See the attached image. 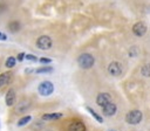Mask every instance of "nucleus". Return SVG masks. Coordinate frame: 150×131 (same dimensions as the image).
<instances>
[{
    "instance_id": "obj_22",
    "label": "nucleus",
    "mask_w": 150,
    "mask_h": 131,
    "mask_svg": "<svg viewBox=\"0 0 150 131\" xmlns=\"http://www.w3.org/2000/svg\"><path fill=\"white\" fill-rule=\"evenodd\" d=\"M40 63H42V64H47V63H50L52 62V60L49 58V57H41L40 60H38Z\"/></svg>"
},
{
    "instance_id": "obj_24",
    "label": "nucleus",
    "mask_w": 150,
    "mask_h": 131,
    "mask_svg": "<svg viewBox=\"0 0 150 131\" xmlns=\"http://www.w3.org/2000/svg\"><path fill=\"white\" fill-rule=\"evenodd\" d=\"M136 54H137V48H135V47H134V48H131V50L129 51V55L134 57V56H136Z\"/></svg>"
},
{
    "instance_id": "obj_14",
    "label": "nucleus",
    "mask_w": 150,
    "mask_h": 131,
    "mask_svg": "<svg viewBox=\"0 0 150 131\" xmlns=\"http://www.w3.org/2000/svg\"><path fill=\"white\" fill-rule=\"evenodd\" d=\"M61 117H62V113H60V112L45 113V115H42V119L43 120H56V119H59Z\"/></svg>"
},
{
    "instance_id": "obj_9",
    "label": "nucleus",
    "mask_w": 150,
    "mask_h": 131,
    "mask_svg": "<svg viewBox=\"0 0 150 131\" xmlns=\"http://www.w3.org/2000/svg\"><path fill=\"white\" fill-rule=\"evenodd\" d=\"M13 80V73L12 71H5L2 74H0V88L9 84Z\"/></svg>"
},
{
    "instance_id": "obj_8",
    "label": "nucleus",
    "mask_w": 150,
    "mask_h": 131,
    "mask_svg": "<svg viewBox=\"0 0 150 131\" xmlns=\"http://www.w3.org/2000/svg\"><path fill=\"white\" fill-rule=\"evenodd\" d=\"M116 111H117V108H116V105H115L112 102H109L108 104H105V105L102 106V112H103V115L107 116V117L114 116V115L116 113Z\"/></svg>"
},
{
    "instance_id": "obj_5",
    "label": "nucleus",
    "mask_w": 150,
    "mask_h": 131,
    "mask_svg": "<svg viewBox=\"0 0 150 131\" xmlns=\"http://www.w3.org/2000/svg\"><path fill=\"white\" fill-rule=\"evenodd\" d=\"M108 73L111 76H120L122 74V64L116 61L110 62L108 66Z\"/></svg>"
},
{
    "instance_id": "obj_15",
    "label": "nucleus",
    "mask_w": 150,
    "mask_h": 131,
    "mask_svg": "<svg viewBox=\"0 0 150 131\" xmlns=\"http://www.w3.org/2000/svg\"><path fill=\"white\" fill-rule=\"evenodd\" d=\"M15 64H16V58H15L14 56H8V57L6 58L5 67H6L7 69H12V68H14Z\"/></svg>"
},
{
    "instance_id": "obj_3",
    "label": "nucleus",
    "mask_w": 150,
    "mask_h": 131,
    "mask_svg": "<svg viewBox=\"0 0 150 131\" xmlns=\"http://www.w3.org/2000/svg\"><path fill=\"white\" fill-rule=\"evenodd\" d=\"M53 46V40L48 35H41L36 40V47L40 50H49Z\"/></svg>"
},
{
    "instance_id": "obj_1",
    "label": "nucleus",
    "mask_w": 150,
    "mask_h": 131,
    "mask_svg": "<svg viewBox=\"0 0 150 131\" xmlns=\"http://www.w3.org/2000/svg\"><path fill=\"white\" fill-rule=\"evenodd\" d=\"M95 63V58L89 53H83L77 57V64L82 69H90Z\"/></svg>"
},
{
    "instance_id": "obj_17",
    "label": "nucleus",
    "mask_w": 150,
    "mask_h": 131,
    "mask_svg": "<svg viewBox=\"0 0 150 131\" xmlns=\"http://www.w3.org/2000/svg\"><path fill=\"white\" fill-rule=\"evenodd\" d=\"M141 74L144 77H150V63H146L141 68Z\"/></svg>"
},
{
    "instance_id": "obj_13",
    "label": "nucleus",
    "mask_w": 150,
    "mask_h": 131,
    "mask_svg": "<svg viewBox=\"0 0 150 131\" xmlns=\"http://www.w3.org/2000/svg\"><path fill=\"white\" fill-rule=\"evenodd\" d=\"M30 106V102L29 101H22L20 103H18V106H16V112H25L27 111V109Z\"/></svg>"
},
{
    "instance_id": "obj_25",
    "label": "nucleus",
    "mask_w": 150,
    "mask_h": 131,
    "mask_svg": "<svg viewBox=\"0 0 150 131\" xmlns=\"http://www.w3.org/2000/svg\"><path fill=\"white\" fill-rule=\"evenodd\" d=\"M0 40H1V41H6V40H7V35L0 32Z\"/></svg>"
},
{
    "instance_id": "obj_19",
    "label": "nucleus",
    "mask_w": 150,
    "mask_h": 131,
    "mask_svg": "<svg viewBox=\"0 0 150 131\" xmlns=\"http://www.w3.org/2000/svg\"><path fill=\"white\" fill-rule=\"evenodd\" d=\"M30 119H32V117L28 115V116H25V117H22V118H20L19 120H18V126H23V125H26V124H28L29 122H30Z\"/></svg>"
},
{
    "instance_id": "obj_7",
    "label": "nucleus",
    "mask_w": 150,
    "mask_h": 131,
    "mask_svg": "<svg viewBox=\"0 0 150 131\" xmlns=\"http://www.w3.org/2000/svg\"><path fill=\"white\" fill-rule=\"evenodd\" d=\"M132 33L136 36H143L146 33V26L142 21H138L132 26Z\"/></svg>"
},
{
    "instance_id": "obj_26",
    "label": "nucleus",
    "mask_w": 150,
    "mask_h": 131,
    "mask_svg": "<svg viewBox=\"0 0 150 131\" xmlns=\"http://www.w3.org/2000/svg\"><path fill=\"white\" fill-rule=\"evenodd\" d=\"M109 131H117V130H109Z\"/></svg>"
},
{
    "instance_id": "obj_23",
    "label": "nucleus",
    "mask_w": 150,
    "mask_h": 131,
    "mask_svg": "<svg viewBox=\"0 0 150 131\" xmlns=\"http://www.w3.org/2000/svg\"><path fill=\"white\" fill-rule=\"evenodd\" d=\"M7 9V4L5 1H0V14Z\"/></svg>"
},
{
    "instance_id": "obj_11",
    "label": "nucleus",
    "mask_w": 150,
    "mask_h": 131,
    "mask_svg": "<svg viewBox=\"0 0 150 131\" xmlns=\"http://www.w3.org/2000/svg\"><path fill=\"white\" fill-rule=\"evenodd\" d=\"M15 99H16L15 90L14 89H9L6 92V96H5V103H6V105L7 106H12L15 103Z\"/></svg>"
},
{
    "instance_id": "obj_21",
    "label": "nucleus",
    "mask_w": 150,
    "mask_h": 131,
    "mask_svg": "<svg viewBox=\"0 0 150 131\" xmlns=\"http://www.w3.org/2000/svg\"><path fill=\"white\" fill-rule=\"evenodd\" d=\"M25 55H26V54H25V53H22V51H21V53H19V54L16 55V57H15V58H16V61H18V62H22V61L25 60Z\"/></svg>"
},
{
    "instance_id": "obj_18",
    "label": "nucleus",
    "mask_w": 150,
    "mask_h": 131,
    "mask_svg": "<svg viewBox=\"0 0 150 131\" xmlns=\"http://www.w3.org/2000/svg\"><path fill=\"white\" fill-rule=\"evenodd\" d=\"M53 71V68L52 67H48V66H45V67H40L35 70L36 74H48V73H52Z\"/></svg>"
},
{
    "instance_id": "obj_12",
    "label": "nucleus",
    "mask_w": 150,
    "mask_h": 131,
    "mask_svg": "<svg viewBox=\"0 0 150 131\" xmlns=\"http://www.w3.org/2000/svg\"><path fill=\"white\" fill-rule=\"evenodd\" d=\"M68 131H86V125L81 120H73L68 126Z\"/></svg>"
},
{
    "instance_id": "obj_2",
    "label": "nucleus",
    "mask_w": 150,
    "mask_h": 131,
    "mask_svg": "<svg viewBox=\"0 0 150 131\" xmlns=\"http://www.w3.org/2000/svg\"><path fill=\"white\" fill-rule=\"evenodd\" d=\"M143 118V113L139 110H131L125 115V122L131 125L138 124Z\"/></svg>"
},
{
    "instance_id": "obj_20",
    "label": "nucleus",
    "mask_w": 150,
    "mask_h": 131,
    "mask_svg": "<svg viewBox=\"0 0 150 131\" xmlns=\"http://www.w3.org/2000/svg\"><path fill=\"white\" fill-rule=\"evenodd\" d=\"M25 58L28 60V61H33V62H36L38 61V57L35 55H33V54H26L25 55Z\"/></svg>"
},
{
    "instance_id": "obj_27",
    "label": "nucleus",
    "mask_w": 150,
    "mask_h": 131,
    "mask_svg": "<svg viewBox=\"0 0 150 131\" xmlns=\"http://www.w3.org/2000/svg\"><path fill=\"white\" fill-rule=\"evenodd\" d=\"M46 131H52V130H46Z\"/></svg>"
},
{
    "instance_id": "obj_10",
    "label": "nucleus",
    "mask_w": 150,
    "mask_h": 131,
    "mask_svg": "<svg viewBox=\"0 0 150 131\" xmlns=\"http://www.w3.org/2000/svg\"><path fill=\"white\" fill-rule=\"evenodd\" d=\"M7 30L9 32V33H12V34H15V33H18L20 29H21V22L19 21V20H12V21H9L8 23H7Z\"/></svg>"
},
{
    "instance_id": "obj_6",
    "label": "nucleus",
    "mask_w": 150,
    "mask_h": 131,
    "mask_svg": "<svg viewBox=\"0 0 150 131\" xmlns=\"http://www.w3.org/2000/svg\"><path fill=\"white\" fill-rule=\"evenodd\" d=\"M109 102H111V96L108 92H100L96 97V104L98 106H103L105 104H108Z\"/></svg>"
},
{
    "instance_id": "obj_4",
    "label": "nucleus",
    "mask_w": 150,
    "mask_h": 131,
    "mask_svg": "<svg viewBox=\"0 0 150 131\" xmlns=\"http://www.w3.org/2000/svg\"><path fill=\"white\" fill-rule=\"evenodd\" d=\"M38 91H39V94L41 96H49L54 91V84L50 81H43V82H41L39 84Z\"/></svg>"
},
{
    "instance_id": "obj_16",
    "label": "nucleus",
    "mask_w": 150,
    "mask_h": 131,
    "mask_svg": "<svg viewBox=\"0 0 150 131\" xmlns=\"http://www.w3.org/2000/svg\"><path fill=\"white\" fill-rule=\"evenodd\" d=\"M87 110L90 112V115H91V116H93V117H94L98 123H103V118H102V117H101V116H100V115H98L94 109H91L90 106H87Z\"/></svg>"
}]
</instances>
